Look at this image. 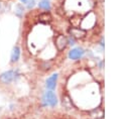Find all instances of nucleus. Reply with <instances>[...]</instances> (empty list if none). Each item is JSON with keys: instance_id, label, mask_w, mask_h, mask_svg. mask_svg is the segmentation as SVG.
Segmentation results:
<instances>
[{"instance_id": "5", "label": "nucleus", "mask_w": 129, "mask_h": 119, "mask_svg": "<svg viewBox=\"0 0 129 119\" xmlns=\"http://www.w3.org/2000/svg\"><path fill=\"white\" fill-rule=\"evenodd\" d=\"M45 100L47 102V104L51 107H54L57 103V100H56V96L55 94L52 92V91H47L45 93Z\"/></svg>"}, {"instance_id": "12", "label": "nucleus", "mask_w": 129, "mask_h": 119, "mask_svg": "<svg viewBox=\"0 0 129 119\" xmlns=\"http://www.w3.org/2000/svg\"><path fill=\"white\" fill-rule=\"evenodd\" d=\"M23 7H22V5L21 4H17L16 5V7H15V13L19 16V17H21L22 16V14H23Z\"/></svg>"}, {"instance_id": "11", "label": "nucleus", "mask_w": 129, "mask_h": 119, "mask_svg": "<svg viewBox=\"0 0 129 119\" xmlns=\"http://www.w3.org/2000/svg\"><path fill=\"white\" fill-rule=\"evenodd\" d=\"M38 6L39 8H42V9H49L50 5H49V1L48 0H41L39 3H38Z\"/></svg>"}, {"instance_id": "4", "label": "nucleus", "mask_w": 129, "mask_h": 119, "mask_svg": "<svg viewBox=\"0 0 129 119\" xmlns=\"http://www.w3.org/2000/svg\"><path fill=\"white\" fill-rule=\"evenodd\" d=\"M103 116H104V112L100 108L93 109L88 113V119H102Z\"/></svg>"}, {"instance_id": "8", "label": "nucleus", "mask_w": 129, "mask_h": 119, "mask_svg": "<svg viewBox=\"0 0 129 119\" xmlns=\"http://www.w3.org/2000/svg\"><path fill=\"white\" fill-rule=\"evenodd\" d=\"M38 19H39V21L42 22V23H47V22H49V21L51 20V15H50V13H48V12H42V13L39 14Z\"/></svg>"}, {"instance_id": "7", "label": "nucleus", "mask_w": 129, "mask_h": 119, "mask_svg": "<svg viewBox=\"0 0 129 119\" xmlns=\"http://www.w3.org/2000/svg\"><path fill=\"white\" fill-rule=\"evenodd\" d=\"M56 80H57V75L54 74L52 75L51 77H49L46 81V87L49 89V90H53L56 86Z\"/></svg>"}, {"instance_id": "10", "label": "nucleus", "mask_w": 129, "mask_h": 119, "mask_svg": "<svg viewBox=\"0 0 129 119\" xmlns=\"http://www.w3.org/2000/svg\"><path fill=\"white\" fill-rule=\"evenodd\" d=\"M62 105H63V107L67 108V109H71V108H72V101L70 100L69 97L66 96V97L62 98Z\"/></svg>"}, {"instance_id": "13", "label": "nucleus", "mask_w": 129, "mask_h": 119, "mask_svg": "<svg viewBox=\"0 0 129 119\" xmlns=\"http://www.w3.org/2000/svg\"><path fill=\"white\" fill-rule=\"evenodd\" d=\"M33 5H34V0H30V1L27 3V7H28V8L33 7Z\"/></svg>"}, {"instance_id": "14", "label": "nucleus", "mask_w": 129, "mask_h": 119, "mask_svg": "<svg viewBox=\"0 0 129 119\" xmlns=\"http://www.w3.org/2000/svg\"><path fill=\"white\" fill-rule=\"evenodd\" d=\"M29 1H30V0H21V2H22V3H24V4H27Z\"/></svg>"}, {"instance_id": "2", "label": "nucleus", "mask_w": 129, "mask_h": 119, "mask_svg": "<svg viewBox=\"0 0 129 119\" xmlns=\"http://www.w3.org/2000/svg\"><path fill=\"white\" fill-rule=\"evenodd\" d=\"M68 43H69V40L64 35H57V37L55 38V46L58 50L64 49Z\"/></svg>"}, {"instance_id": "1", "label": "nucleus", "mask_w": 129, "mask_h": 119, "mask_svg": "<svg viewBox=\"0 0 129 119\" xmlns=\"http://www.w3.org/2000/svg\"><path fill=\"white\" fill-rule=\"evenodd\" d=\"M19 77L18 71H7L0 75V82L3 84H9L13 80H16Z\"/></svg>"}, {"instance_id": "9", "label": "nucleus", "mask_w": 129, "mask_h": 119, "mask_svg": "<svg viewBox=\"0 0 129 119\" xmlns=\"http://www.w3.org/2000/svg\"><path fill=\"white\" fill-rule=\"evenodd\" d=\"M19 56H20V49H19V47L18 46L13 47L12 52H11V62L12 63L17 62L18 58H19Z\"/></svg>"}, {"instance_id": "6", "label": "nucleus", "mask_w": 129, "mask_h": 119, "mask_svg": "<svg viewBox=\"0 0 129 119\" xmlns=\"http://www.w3.org/2000/svg\"><path fill=\"white\" fill-rule=\"evenodd\" d=\"M84 50L81 48V47H77V48H74L72 49L70 52H69V56L71 60H79L83 54H84Z\"/></svg>"}, {"instance_id": "3", "label": "nucleus", "mask_w": 129, "mask_h": 119, "mask_svg": "<svg viewBox=\"0 0 129 119\" xmlns=\"http://www.w3.org/2000/svg\"><path fill=\"white\" fill-rule=\"evenodd\" d=\"M69 33L74 38H82L86 35V31L83 28H79V27H71L69 29Z\"/></svg>"}]
</instances>
